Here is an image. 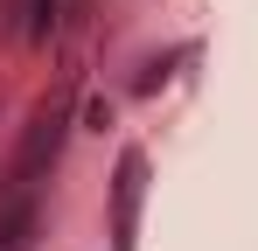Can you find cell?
<instances>
[{
  "label": "cell",
  "instance_id": "3957f363",
  "mask_svg": "<svg viewBox=\"0 0 258 251\" xmlns=\"http://www.w3.org/2000/svg\"><path fill=\"white\" fill-rule=\"evenodd\" d=\"M49 21H56V0H21V35L49 42Z\"/></svg>",
  "mask_w": 258,
  "mask_h": 251
},
{
  "label": "cell",
  "instance_id": "6da1fadb",
  "mask_svg": "<svg viewBox=\"0 0 258 251\" xmlns=\"http://www.w3.org/2000/svg\"><path fill=\"white\" fill-rule=\"evenodd\" d=\"M63 140H70V91H63V98H42V105L28 112L21 147H14L7 167H0V203H14V196H42L49 167H56V154H63Z\"/></svg>",
  "mask_w": 258,
  "mask_h": 251
},
{
  "label": "cell",
  "instance_id": "7a4b0ae2",
  "mask_svg": "<svg viewBox=\"0 0 258 251\" xmlns=\"http://www.w3.org/2000/svg\"><path fill=\"white\" fill-rule=\"evenodd\" d=\"M140 209H147V154L126 147L112 167V216H105L112 251H140Z\"/></svg>",
  "mask_w": 258,
  "mask_h": 251
}]
</instances>
